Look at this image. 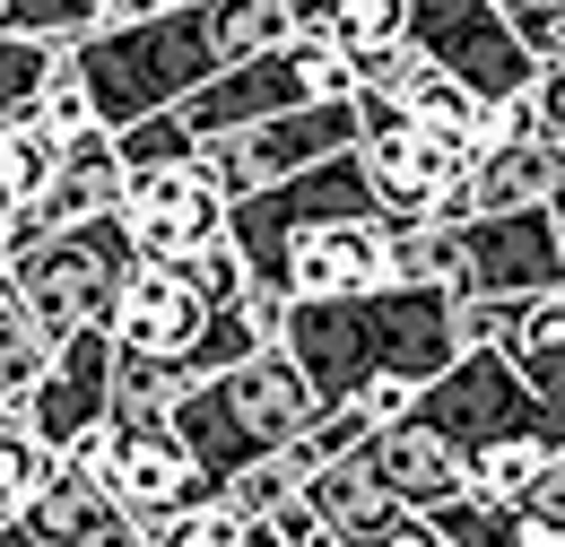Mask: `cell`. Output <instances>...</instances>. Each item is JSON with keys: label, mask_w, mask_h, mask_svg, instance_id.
Masks as SVG:
<instances>
[{"label": "cell", "mask_w": 565, "mask_h": 547, "mask_svg": "<svg viewBox=\"0 0 565 547\" xmlns=\"http://www.w3.org/2000/svg\"><path fill=\"white\" fill-rule=\"evenodd\" d=\"M287 356L305 365V383L331 400H356L374 374H401V383H435L452 356H461V296L444 287H365V296H313V304H287Z\"/></svg>", "instance_id": "obj_1"}, {"label": "cell", "mask_w": 565, "mask_h": 547, "mask_svg": "<svg viewBox=\"0 0 565 547\" xmlns=\"http://www.w3.org/2000/svg\"><path fill=\"white\" fill-rule=\"evenodd\" d=\"M313 409H322V392L305 383V365L287 356V340H270V347H253V356H235V365H217V374H201L174 400V435L192 443L201 479L226 486L235 470H253L262 452L296 443L313 426Z\"/></svg>", "instance_id": "obj_2"}, {"label": "cell", "mask_w": 565, "mask_h": 547, "mask_svg": "<svg viewBox=\"0 0 565 547\" xmlns=\"http://www.w3.org/2000/svg\"><path fill=\"white\" fill-rule=\"evenodd\" d=\"M71 62L87 78V96H96V122L105 131H131L148 114H174L192 87H210L217 69H226V53H217V35H210V9L201 0H174L157 18H122V26L78 35Z\"/></svg>", "instance_id": "obj_3"}, {"label": "cell", "mask_w": 565, "mask_h": 547, "mask_svg": "<svg viewBox=\"0 0 565 547\" xmlns=\"http://www.w3.org/2000/svg\"><path fill=\"white\" fill-rule=\"evenodd\" d=\"M131 270H140V253H131L122 208L78 217V226H44V235H26V244L9 253V287H18V304L35 313L44 340H71L87 322H105Z\"/></svg>", "instance_id": "obj_4"}, {"label": "cell", "mask_w": 565, "mask_h": 547, "mask_svg": "<svg viewBox=\"0 0 565 547\" xmlns=\"http://www.w3.org/2000/svg\"><path fill=\"white\" fill-rule=\"evenodd\" d=\"M349 87H356V62L322 26H296L279 53L226 62L210 87H192L174 114H183L192 139H210V131H244V122H262V114H287V105H313V96H349Z\"/></svg>", "instance_id": "obj_5"}, {"label": "cell", "mask_w": 565, "mask_h": 547, "mask_svg": "<svg viewBox=\"0 0 565 547\" xmlns=\"http://www.w3.org/2000/svg\"><path fill=\"white\" fill-rule=\"evenodd\" d=\"M365 208H374L365 165H356V148H340V157H322V165H305V174H287V183L244 192V201L226 208V235H235V253L253 261L262 287H279L287 253H296L313 226H340V217H365Z\"/></svg>", "instance_id": "obj_6"}, {"label": "cell", "mask_w": 565, "mask_h": 547, "mask_svg": "<svg viewBox=\"0 0 565 547\" xmlns=\"http://www.w3.org/2000/svg\"><path fill=\"white\" fill-rule=\"evenodd\" d=\"M356 139H365L356 96H313V105L262 114V122H244V131H210V139H201V165L217 174V192H226V201H244V192L287 183V174H305V165L340 157V148H356Z\"/></svg>", "instance_id": "obj_7"}, {"label": "cell", "mask_w": 565, "mask_h": 547, "mask_svg": "<svg viewBox=\"0 0 565 547\" xmlns=\"http://www.w3.org/2000/svg\"><path fill=\"white\" fill-rule=\"evenodd\" d=\"M356 114H365V139H356V165H365V192L374 208L392 217V226H409V217H444V201L470 183V139L452 131H426L409 114H392V105H365L356 96Z\"/></svg>", "instance_id": "obj_8"}, {"label": "cell", "mask_w": 565, "mask_h": 547, "mask_svg": "<svg viewBox=\"0 0 565 547\" xmlns=\"http://www.w3.org/2000/svg\"><path fill=\"white\" fill-rule=\"evenodd\" d=\"M418 417L435 435H452L461 452H479L495 435H557V417H548V400L531 392V374L513 365V347H461V356L418 392Z\"/></svg>", "instance_id": "obj_9"}, {"label": "cell", "mask_w": 565, "mask_h": 547, "mask_svg": "<svg viewBox=\"0 0 565 547\" xmlns=\"http://www.w3.org/2000/svg\"><path fill=\"white\" fill-rule=\"evenodd\" d=\"M62 461H87L96 486L122 504V513H140L148 530L166 522V513H183V504H201L217 495L201 479V461H192V443L174 435V417H148V426H105L87 452H62Z\"/></svg>", "instance_id": "obj_10"}, {"label": "cell", "mask_w": 565, "mask_h": 547, "mask_svg": "<svg viewBox=\"0 0 565 547\" xmlns=\"http://www.w3.org/2000/svg\"><path fill=\"white\" fill-rule=\"evenodd\" d=\"M409 44L426 62H444L461 87H479V96H522L540 78L531 44L504 18V0H409Z\"/></svg>", "instance_id": "obj_11"}, {"label": "cell", "mask_w": 565, "mask_h": 547, "mask_svg": "<svg viewBox=\"0 0 565 547\" xmlns=\"http://www.w3.org/2000/svg\"><path fill=\"white\" fill-rule=\"evenodd\" d=\"M226 192L201 157H174V165H140L122 183V226H131V253L140 261H192L226 235Z\"/></svg>", "instance_id": "obj_12"}, {"label": "cell", "mask_w": 565, "mask_h": 547, "mask_svg": "<svg viewBox=\"0 0 565 547\" xmlns=\"http://www.w3.org/2000/svg\"><path fill=\"white\" fill-rule=\"evenodd\" d=\"M461 253H470V287L461 296H488V304H522V296L565 287V226L548 201L461 217Z\"/></svg>", "instance_id": "obj_13"}, {"label": "cell", "mask_w": 565, "mask_h": 547, "mask_svg": "<svg viewBox=\"0 0 565 547\" xmlns=\"http://www.w3.org/2000/svg\"><path fill=\"white\" fill-rule=\"evenodd\" d=\"M26 426H35L53 452H87V443L114 426V331H105V322L53 340V365H44L35 392H26Z\"/></svg>", "instance_id": "obj_14"}, {"label": "cell", "mask_w": 565, "mask_h": 547, "mask_svg": "<svg viewBox=\"0 0 565 547\" xmlns=\"http://www.w3.org/2000/svg\"><path fill=\"white\" fill-rule=\"evenodd\" d=\"M210 322H217V304L192 287L183 261H140V270L122 278L114 313H105L114 347H131V356H174L183 374H192V347L210 340Z\"/></svg>", "instance_id": "obj_15"}, {"label": "cell", "mask_w": 565, "mask_h": 547, "mask_svg": "<svg viewBox=\"0 0 565 547\" xmlns=\"http://www.w3.org/2000/svg\"><path fill=\"white\" fill-rule=\"evenodd\" d=\"M365 287H392V217L365 208L340 226H313L279 270V296L313 304V296H365Z\"/></svg>", "instance_id": "obj_16"}, {"label": "cell", "mask_w": 565, "mask_h": 547, "mask_svg": "<svg viewBox=\"0 0 565 547\" xmlns=\"http://www.w3.org/2000/svg\"><path fill=\"white\" fill-rule=\"evenodd\" d=\"M356 452H365V470L392 486V495H401L409 513H435V504H452V495L470 486V452H461L452 435H435L418 409H409V417H392V426H374V435H365Z\"/></svg>", "instance_id": "obj_17"}, {"label": "cell", "mask_w": 565, "mask_h": 547, "mask_svg": "<svg viewBox=\"0 0 565 547\" xmlns=\"http://www.w3.org/2000/svg\"><path fill=\"white\" fill-rule=\"evenodd\" d=\"M122 183H131V165H122V139L105 131V122H87L78 139H62V165H53V183H44V201H26L44 226H78V217H105V208H122Z\"/></svg>", "instance_id": "obj_18"}, {"label": "cell", "mask_w": 565, "mask_h": 547, "mask_svg": "<svg viewBox=\"0 0 565 547\" xmlns=\"http://www.w3.org/2000/svg\"><path fill=\"white\" fill-rule=\"evenodd\" d=\"M557 174H565V148L548 131H522V139H488L470 157V217L488 208H540L557 201Z\"/></svg>", "instance_id": "obj_19"}, {"label": "cell", "mask_w": 565, "mask_h": 547, "mask_svg": "<svg viewBox=\"0 0 565 547\" xmlns=\"http://www.w3.org/2000/svg\"><path fill=\"white\" fill-rule=\"evenodd\" d=\"M105 513H114V495L96 486V470H87V461H53L44 486L18 504V547H71V539H87Z\"/></svg>", "instance_id": "obj_20"}, {"label": "cell", "mask_w": 565, "mask_h": 547, "mask_svg": "<svg viewBox=\"0 0 565 547\" xmlns=\"http://www.w3.org/2000/svg\"><path fill=\"white\" fill-rule=\"evenodd\" d=\"M305 504H313V513H322V522H331L340 539H356V547L374 539L383 522H401V513H409V504H401L392 486L365 470V452H340V461H322V470L305 479Z\"/></svg>", "instance_id": "obj_21"}, {"label": "cell", "mask_w": 565, "mask_h": 547, "mask_svg": "<svg viewBox=\"0 0 565 547\" xmlns=\"http://www.w3.org/2000/svg\"><path fill=\"white\" fill-rule=\"evenodd\" d=\"M192 392V374L174 356H131L114 347V426H148V417H174V400Z\"/></svg>", "instance_id": "obj_22"}, {"label": "cell", "mask_w": 565, "mask_h": 547, "mask_svg": "<svg viewBox=\"0 0 565 547\" xmlns=\"http://www.w3.org/2000/svg\"><path fill=\"white\" fill-rule=\"evenodd\" d=\"M210 9V35L226 62H253V53H279L296 35V0H201Z\"/></svg>", "instance_id": "obj_23"}, {"label": "cell", "mask_w": 565, "mask_h": 547, "mask_svg": "<svg viewBox=\"0 0 565 547\" xmlns=\"http://www.w3.org/2000/svg\"><path fill=\"white\" fill-rule=\"evenodd\" d=\"M548 452H557V435H495L470 452V495H488V504H522V486L548 470Z\"/></svg>", "instance_id": "obj_24"}, {"label": "cell", "mask_w": 565, "mask_h": 547, "mask_svg": "<svg viewBox=\"0 0 565 547\" xmlns=\"http://www.w3.org/2000/svg\"><path fill=\"white\" fill-rule=\"evenodd\" d=\"M53 165H62V139L44 131L35 114H18V122H0V201H9V208L44 201V183H53Z\"/></svg>", "instance_id": "obj_25"}, {"label": "cell", "mask_w": 565, "mask_h": 547, "mask_svg": "<svg viewBox=\"0 0 565 547\" xmlns=\"http://www.w3.org/2000/svg\"><path fill=\"white\" fill-rule=\"evenodd\" d=\"M313 470H322V461H313L305 443H279V452H262L253 470H235L217 495H226L235 513H279V504H296V495H305V479H313Z\"/></svg>", "instance_id": "obj_26"}, {"label": "cell", "mask_w": 565, "mask_h": 547, "mask_svg": "<svg viewBox=\"0 0 565 547\" xmlns=\"http://www.w3.org/2000/svg\"><path fill=\"white\" fill-rule=\"evenodd\" d=\"M44 365H53V340L35 331V313L18 304V287H9V270H0V400H26Z\"/></svg>", "instance_id": "obj_27"}, {"label": "cell", "mask_w": 565, "mask_h": 547, "mask_svg": "<svg viewBox=\"0 0 565 547\" xmlns=\"http://www.w3.org/2000/svg\"><path fill=\"white\" fill-rule=\"evenodd\" d=\"M322 35H331L349 62H365V53H392V44H409V0H331Z\"/></svg>", "instance_id": "obj_28"}, {"label": "cell", "mask_w": 565, "mask_h": 547, "mask_svg": "<svg viewBox=\"0 0 565 547\" xmlns=\"http://www.w3.org/2000/svg\"><path fill=\"white\" fill-rule=\"evenodd\" d=\"M0 26L71 53L78 35H96V26H105V0H0Z\"/></svg>", "instance_id": "obj_29"}, {"label": "cell", "mask_w": 565, "mask_h": 547, "mask_svg": "<svg viewBox=\"0 0 565 547\" xmlns=\"http://www.w3.org/2000/svg\"><path fill=\"white\" fill-rule=\"evenodd\" d=\"M53 62H62V44H35V35H9V26H0V122L35 114V96H44Z\"/></svg>", "instance_id": "obj_30"}, {"label": "cell", "mask_w": 565, "mask_h": 547, "mask_svg": "<svg viewBox=\"0 0 565 547\" xmlns=\"http://www.w3.org/2000/svg\"><path fill=\"white\" fill-rule=\"evenodd\" d=\"M244 513L226 504V495H201V504H183V513H166L157 522V547H244Z\"/></svg>", "instance_id": "obj_31"}, {"label": "cell", "mask_w": 565, "mask_h": 547, "mask_svg": "<svg viewBox=\"0 0 565 547\" xmlns=\"http://www.w3.org/2000/svg\"><path fill=\"white\" fill-rule=\"evenodd\" d=\"M35 122H44L53 139H78L87 122H96V96H87V78H78L71 53H62V62H53V78H44V96H35Z\"/></svg>", "instance_id": "obj_32"}, {"label": "cell", "mask_w": 565, "mask_h": 547, "mask_svg": "<svg viewBox=\"0 0 565 547\" xmlns=\"http://www.w3.org/2000/svg\"><path fill=\"white\" fill-rule=\"evenodd\" d=\"M122 139V165L140 174V165H174V157H201V139L183 131V114H148V122H131V131H114Z\"/></svg>", "instance_id": "obj_33"}, {"label": "cell", "mask_w": 565, "mask_h": 547, "mask_svg": "<svg viewBox=\"0 0 565 547\" xmlns=\"http://www.w3.org/2000/svg\"><path fill=\"white\" fill-rule=\"evenodd\" d=\"M504 18L531 44V62H565V0H504Z\"/></svg>", "instance_id": "obj_34"}, {"label": "cell", "mask_w": 565, "mask_h": 547, "mask_svg": "<svg viewBox=\"0 0 565 547\" xmlns=\"http://www.w3.org/2000/svg\"><path fill=\"white\" fill-rule=\"evenodd\" d=\"M522 513H531V522H548V530H565V443L548 452V470L522 486Z\"/></svg>", "instance_id": "obj_35"}, {"label": "cell", "mask_w": 565, "mask_h": 547, "mask_svg": "<svg viewBox=\"0 0 565 547\" xmlns=\"http://www.w3.org/2000/svg\"><path fill=\"white\" fill-rule=\"evenodd\" d=\"M356 409L374 417V426H392V417H409V409H418V383H401V374H374V383L356 392Z\"/></svg>", "instance_id": "obj_36"}, {"label": "cell", "mask_w": 565, "mask_h": 547, "mask_svg": "<svg viewBox=\"0 0 565 547\" xmlns=\"http://www.w3.org/2000/svg\"><path fill=\"white\" fill-rule=\"evenodd\" d=\"M531 105H540V131L565 148V62H540V78H531Z\"/></svg>", "instance_id": "obj_37"}, {"label": "cell", "mask_w": 565, "mask_h": 547, "mask_svg": "<svg viewBox=\"0 0 565 547\" xmlns=\"http://www.w3.org/2000/svg\"><path fill=\"white\" fill-rule=\"evenodd\" d=\"M71 547H157V530H148L140 513H122V504H114V513H105L87 539H71Z\"/></svg>", "instance_id": "obj_38"}, {"label": "cell", "mask_w": 565, "mask_h": 547, "mask_svg": "<svg viewBox=\"0 0 565 547\" xmlns=\"http://www.w3.org/2000/svg\"><path fill=\"white\" fill-rule=\"evenodd\" d=\"M365 547H452V539L435 530V513H401V522H383Z\"/></svg>", "instance_id": "obj_39"}, {"label": "cell", "mask_w": 565, "mask_h": 547, "mask_svg": "<svg viewBox=\"0 0 565 547\" xmlns=\"http://www.w3.org/2000/svg\"><path fill=\"white\" fill-rule=\"evenodd\" d=\"M157 9H174V0H105V26H122V18H157Z\"/></svg>", "instance_id": "obj_40"}, {"label": "cell", "mask_w": 565, "mask_h": 547, "mask_svg": "<svg viewBox=\"0 0 565 547\" xmlns=\"http://www.w3.org/2000/svg\"><path fill=\"white\" fill-rule=\"evenodd\" d=\"M0 270H9V201H0Z\"/></svg>", "instance_id": "obj_41"}, {"label": "cell", "mask_w": 565, "mask_h": 547, "mask_svg": "<svg viewBox=\"0 0 565 547\" xmlns=\"http://www.w3.org/2000/svg\"><path fill=\"white\" fill-rule=\"evenodd\" d=\"M548 208H557V226H565V174H557V201H548Z\"/></svg>", "instance_id": "obj_42"}]
</instances>
